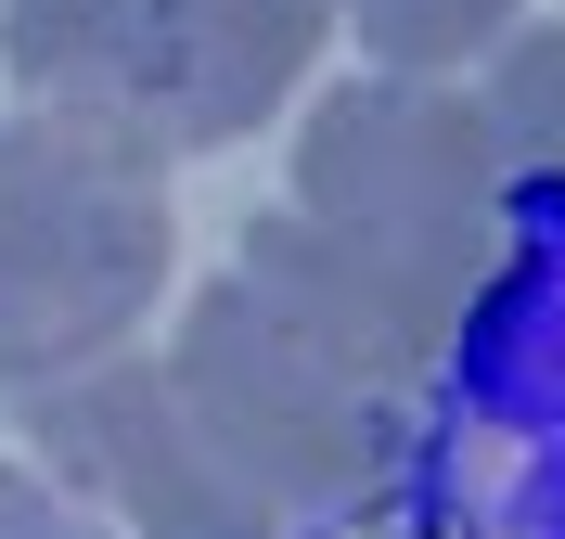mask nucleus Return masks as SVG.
Here are the masks:
<instances>
[{
	"mask_svg": "<svg viewBox=\"0 0 565 539\" xmlns=\"http://www.w3.org/2000/svg\"><path fill=\"white\" fill-rule=\"evenodd\" d=\"M296 218L398 270L437 309H476L501 270V154L462 104V77H348L296 129Z\"/></svg>",
	"mask_w": 565,
	"mask_h": 539,
	"instance_id": "2",
	"label": "nucleus"
},
{
	"mask_svg": "<svg viewBox=\"0 0 565 539\" xmlns=\"http://www.w3.org/2000/svg\"><path fill=\"white\" fill-rule=\"evenodd\" d=\"M154 373L180 386V411L206 424V450L245 475L282 527H296V514H348L360 488L386 475L398 398L348 386L296 322H270V309L245 295V270L180 309V347L154 359Z\"/></svg>",
	"mask_w": 565,
	"mask_h": 539,
	"instance_id": "3",
	"label": "nucleus"
},
{
	"mask_svg": "<svg viewBox=\"0 0 565 539\" xmlns=\"http://www.w3.org/2000/svg\"><path fill=\"white\" fill-rule=\"evenodd\" d=\"M0 539H116V527L77 488H52L39 463H0Z\"/></svg>",
	"mask_w": 565,
	"mask_h": 539,
	"instance_id": "10",
	"label": "nucleus"
},
{
	"mask_svg": "<svg viewBox=\"0 0 565 539\" xmlns=\"http://www.w3.org/2000/svg\"><path fill=\"white\" fill-rule=\"evenodd\" d=\"M26 436H39V463H52V488H77L129 539H282V514L218 463L206 424L180 411V386L154 359H129V347L90 359V373L26 386Z\"/></svg>",
	"mask_w": 565,
	"mask_h": 539,
	"instance_id": "4",
	"label": "nucleus"
},
{
	"mask_svg": "<svg viewBox=\"0 0 565 539\" xmlns=\"http://www.w3.org/2000/svg\"><path fill=\"white\" fill-rule=\"evenodd\" d=\"M0 65L26 104L104 116L141 142L154 65H168V0H0Z\"/></svg>",
	"mask_w": 565,
	"mask_h": 539,
	"instance_id": "7",
	"label": "nucleus"
},
{
	"mask_svg": "<svg viewBox=\"0 0 565 539\" xmlns=\"http://www.w3.org/2000/svg\"><path fill=\"white\" fill-rule=\"evenodd\" d=\"M476 129H489L501 180H540V193H565V26H514L476 65Z\"/></svg>",
	"mask_w": 565,
	"mask_h": 539,
	"instance_id": "8",
	"label": "nucleus"
},
{
	"mask_svg": "<svg viewBox=\"0 0 565 539\" xmlns=\"http://www.w3.org/2000/svg\"><path fill=\"white\" fill-rule=\"evenodd\" d=\"M334 0H168V65H154V154H218L257 142V116L309 77Z\"/></svg>",
	"mask_w": 565,
	"mask_h": 539,
	"instance_id": "6",
	"label": "nucleus"
},
{
	"mask_svg": "<svg viewBox=\"0 0 565 539\" xmlns=\"http://www.w3.org/2000/svg\"><path fill=\"white\" fill-rule=\"evenodd\" d=\"M168 154L104 116L26 104L0 116V386L26 398L52 373L129 347V322L168 283Z\"/></svg>",
	"mask_w": 565,
	"mask_h": 539,
	"instance_id": "1",
	"label": "nucleus"
},
{
	"mask_svg": "<svg viewBox=\"0 0 565 539\" xmlns=\"http://www.w3.org/2000/svg\"><path fill=\"white\" fill-rule=\"evenodd\" d=\"M386 77H462L527 26V0H334Z\"/></svg>",
	"mask_w": 565,
	"mask_h": 539,
	"instance_id": "9",
	"label": "nucleus"
},
{
	"mask_svg": "<svg viewBox=\"0 0 565 539\" xmlns=\"http://www.w3.org/2000/svg\"><path fill=\"white\" fill-rule=\"evenodd\" d=\"M245 295L270 309V322H296L348 386H373V398H412L424 373L450 359V334H462V309L412 295L398 270H373L360 245H334V231L296 218V206H270L245 231Z\"/></svg>",
	"mask_w": 565,
	"mask_h": 539,
	"instance_id": "5",
	"label": "nucleus"
}]
</instances>
